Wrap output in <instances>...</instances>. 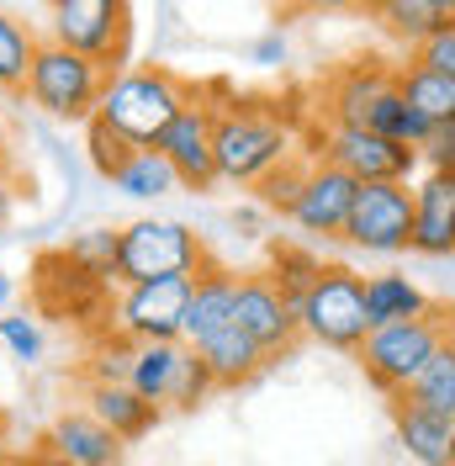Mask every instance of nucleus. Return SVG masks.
<instances>
[{
	"mask_svg": "<svg viewBox=\"0 0 455 466\" xmlns=\"http://www.w3.org/2000/svg\"><path fill=\"white\" fill-rule=\"evenodd\" d=\"M265 276H270V281H276L291 302H302V297L313 291V281L323 276V260H318L308 244H291V238H281V244H270V265H265Z\"/></svg>",
	"mask_w": 455,
	"mask_h": 466,
	"instance_id": "29",
	"label": "nucleus"
},
{
	"mask_svg": "<svg viewBox=\"0 0 455 466\" xmlns=\"http://www.w3.org/2000/svg\"><path fill=\"white\" fill-rule=\"evenodd\" d=\"M106 86H112V69H101L96 58L75 54L54 37L37 43V58H32V75H27V101L37 112H48L54 122L86 127V122L101 116Z\"/></svg>",
	"mask_w": 455,
	"mask_h": 466,
	"instance_id": "4",
	"label": "nucleus"
},
{
	"mask_svg": "<svg viewBox=\"0 0 455 466\" xmlns=\"http://www.w3.org/2000/svg\"><path fill=\"white\" fill-rule=\"evenodd\" d=\"M233 297H238V270H228V265H201L197 281H191V308H186V345L201 350L212 334H223L228 323H233Z\"/></svg>",
	"mask_w": 455,
	"mask_h": 466,
	"instance_id": "18",
	"label": "nucleus"
},
{
	"mask_svg": "<svg viewBox=\"0 0 455 466\" xmlns=\"http://www.w3.org/2000/svg\"><path fill=\"white\" fill-rule=\"evenodd\" d=\"M116 249H122V228H86L64 244V255L86 265L96 281H116Z\"/></svg>",
	"mask_w": 455,
	"mask_h": 466,
	"instance_id": "32",
	"label": "nucleus"
},
{
	"mask_svg": "<svg viewBox=\"0 0 455 466\" xmlns=\"http://www.w3.org/2000/svg\"><path fill=\"white\" fill-rule=\"evenodd\" d=\"M413 249L419 255H455V170H429L413 186Z\"/></svg>",
	"mask_w": 455,
	"mask_h": 466,
	"instance_id": "19",
	"label": "nucleus"
},
{
	"mask_svg": "<svg viewBox=\"0 0 455 466\" xmlns=\"http://www.w3.org/2000/svg\"><path fill=\"white\" fill-rule=\"evenodd\" d=\"M16 202H22V175H16V165H11V170H0V228L11 223Z\"/></svg>",
	"mask_w": 455,
	"mask_h": 466,
	"instance_id": "37",
	"label": "nucleus"
},
{
	"mask_svg": "<svg viewBox=\"0 0 455 466\" xmlns=\"http://www.w3.org/2000/svg\"><path fill=\"white\" fill-rule=\"evenodd\" d=\"M32 456H37V466H75V461H64V456H54V451H43V445H32Z\"/></svg>",
	"mask_w": 455,
	"mask_h": 466,
	"instance_id": "40",
	"label": "nucleus"
},
{
	"mask_svg": "<svg viewBox=\"0 0 455 466\" xmlns=\"http://www.w3.org/2000/svg\"><path fill=\"white\" fill-rule=\"evenodd\" d=\"M429 170H455V122H440V127H429V138L419 144Z\"/></svg>",
	"mask_w": 455,
	"mask_h": 466,
	"instance_id": "36",
	"label": "nucleus"
},
{
	"mask_svg": "<svg viewBox=\"0 0 455 466\" xmlns=\"http://www.w3.org/2000/svg\"><path fill=\"white\" fill-rule=\"evenodd\" d=\"M297 319H302V339H313L323 350H339V355H355L370 339L366 276H355L349 265H323L313 291L297 302Z\"/></svg>",
	"mask_w": 455,
	"mask_h": 466,
	"instance_id": "6",
	"label": "nucleus"
},
{
	"mask_svg": "<svg viewBox=\"0 0 455 466\" xmlns=\"http://www.w3.org/2000/svg\"><path fill=\"white\" fill-rule=\"evenodd\" d=\"M387 413H392L398 445L419 466H455V419H445V413H434V408H424V403H413L408 392H392V398H387Z\"/></svg>",
	"mask_w": 455,
	"mask_h": 466,
	"instance_id": "17",
	"label": "nucleus"
},
{
	"mask_svg": "<svg viewBox=\"0 0 455 466\" xmlns=\"http://www.w3.org/2000/svg\"><path fill=\"white\" fill-rule=\"evenodd\" d=\"M0 440H5V408H0Z\"/></svg>",
	"mask_w": 455,
	"mask_h": 466,
	"instance_id": "45",
	"label": "nucleus"
},
{
	"mask_svg": "<svg viewBox=\"0 0 455 466\" xmlns=\"http://www.w3.org/2000/svg\"><path fill=\"white\" fill-rule=\"evenodd\" d=\"M133 350H138V339H127V334H106L101 345L90 350V360H86V377L90 381H127L133 377Z\"/></svg>",
	"mask_w": 455,
	"mask_h": 466,
	"instance_id": "33",
	"label": "nucleus"
},
{
	"mask_svg": "<svg viewBox=\"0 0 455 466\" xmlns=\"http://www.w3.org/2000/svg\"><path fill=\"white\" fill-rule=\"evenodd\" d=\"M366 16L376 22L381 37L402 43L408 54H419L434 32H445L455 22V16H445V11H440V5H429V0H370Z\"/></svg>",
	"mask_w": 455,
	"mask_h": 466,
	"instance_id": "22",
	"label": "nucleus"
},
{
	"mask_svg": "<svg viewBox=\"0 0 455 466\" xmlns=\"http://www.w3.org/2000/svg\"><path fill=\"white\" fill-rule=\"evenodd\" d=\"M455 329V302H429L424 319H402L387 323V329H370V339L355 350V366L366 371V381L392 398V392H408L413 377L429 366V355L440 350V339Z\"/></svg>",
	"mask_w": 455,
	"mask_h": 466,
	"instance_id": "3",
	"label": "nucleus"
},
{
	"mask_svg": "<svg viewBox=\"0 0 455 466\" xmlns=\"http://www.w3.org/2000/svg\"><path fill=\"white\" fill-rule=\"evenodd\" d=\"M201 265H212L207 238L186 223H175V218H138L122 228V249H116V281L122 287L165 281V276H197Z\"/></svg>",
	"mask_w": 455,
	"mask_h": 466,
	"instance_id": "5",
	"label": "nucleus"
},
{
	"mask_svg": "<svg viewBox=\"0 0 455 466\" xmlns=\"http://www.w3.org/2000/svg\"><path fill=\"white\" fill-rule=\"evenodd\" d=\"M191 281L197 276H165V281H138L122 287L112 308V329L127 339H180L186 334V308H191Z\"/></svg>",
	"mask_w": 455,
	"mask_h": 466,
	"instance_id": "10",
	"label": "nucleus"
},
{
	"mask_svg": "<svg viewBox=\"0 0 455 466\" xmlns=\"http://www.w3.org/2000/svg\"><path fill=\"white\" fill-rule=\"evenodd\" d=\"M191 101H197V86L180 80L170 64H127L122 75H112V86L101 96V116L138 148H154Z\"/></svg>",
	"mask_w": 455,
	"mask_h": 466,
	"instance_id": "1",
	"label": "nucleus"
},
{
	"mask_svg": "<svg viewBox=\"0 0 455 466\" xmlns=\"http://www.w3.org/2000/svg\"><path fill=\"white\" fill-rule=\"evenodd\" d=\"M37 445L54 451V456H64V461H75V466H122V451H127V440H116L90 408L58 413L54 424L43 430Z\"/></svg>",
	"mask_w": 455,
	"mask_h": 466,
	"instance_id": "16",
	"label": "nucleus"
},
{
	"mask_svg": "<svg viewBox=\"0 0 455 466\" xmlns=\"http://www.w3.org/2000/svg\"><path fill=\"white\" fill-rule=\"evenodd\" d=\"M0 345L11 350L16 360L32 366V360H43V329H37L27 313H5V319H0Z\"/></svg>",
	"mask_w": 455,
	"mask_h": 466,
	"instance_id": "34",
	"label": "nucleus"
},
{
	"mask_svg": "<svg viewBox=\"0 0 455 466\" xmlns=\"http://www.w3.org/2000/svg\"><path fill=\"white\" fill-rule=\"evenodd\" d=\"M159 154L175 165L180 175V186L186 191H212L217 186V148H212V106L207 101H191L186 112L175 116L170 127H165V138H159Z\"/></svg>",
	"mask_w": 455,
	"mask_h": 466,
	"instance_id": "13",
	"label": "nucleus"
},
{
	"mask_svg": "<svg viewBox=\"0 0 455 466\" xmlns=\"http://www.w3.org/2000/svg\"><path fill=\"white\" fill-rule=\"evenodd\" d=\"M16 159H11V138H5V122H0V170H11Z\"/></svg>",
	"mask_w": 455,
	"mask_h": 466,
	"instance_id": "42",
	"label": "nucleus"
},
{
	"mask_svg": "<svg viewBox=\"0 0 455 466\" xmlns=\"http://www.w3.org/2000/svg\"><path fill=\"white\" fill-rule=\"evenodd\" d=\"M0 466H11V456H0Z\"/></svg>",
	"mask_w": 455,
	"mask_h": 466,
	"instance_id": "46",
	"label": "nucleus"
},
{
	"mask_svg": "<svg viewBox=\"0 0 455 466\" xmlns=\"http://www.w3.org/2000/svg\"><path fill=\"white\" fill-rule=\"evenodd\" d=\"M11 297H16V281H11V276H5V270H0V313H5V308H11Z\"/></svg>",
	"mask_w": 455,
	"mask_h": 466,
	"instance_id": "41",
	"label": "nucleus"
},
{
	"mask_svg": "<svg viewBox=\"0 0 455 466\" xmlns=\"http://www.w3.org/2000/svg\"><path fill=\"white\" fill-rule=\"evenodd\" d=\"M398 90L429 127L455 122V75H440V69H424V64L408 58V64H398Z\"/></svg>",
	"mask_w": 455,
	"mask_h": 466,
	"instance_id": "23",
	"label": "nucleus"
},
{
	"mask_svg": "<svg viewBox=\"0 0 455 466\" xmlns=\"http://www.w3.org/2000/svg\"><path fill=\"white\" fill-rule=\"evenodd\" d=\"M37 32L16 16L0 11V96H27V75H32V58H37Z\"/></svg>",
	"mask_w": 455,
	"mask_h": 466,
	"instance_id": "25",
	"label": "nucleus"
},
{
	"mask_svg": "<svg viewBox=\"0 0 455 466\" xmlns=\"http://www.w3.org/2000/svg\"><path fill=\"white\" fill-rule=\"evenodd\" d=\"M392 80H398L392 64H381V58H349V64H339L323 80V116L334 127H360L366 112L376 106V96L392 86Z\"/></svg>",
	"mask_w": 455,
	"mask_h": 466,
	"instance_id": "15",
	"label": "nucleus"
},
{
	"mask_svg": "<svg viewBox=\"0 0 455 466\" xmlns=\"http://www.w3.org/2000/svg\"><path fill=\"white\" fill-rule=\"evenodd\" d=\"M86 408L112 430L116 440H143L159 419H165V408L159 403H148V398H138L127 381H86Z\"/></svg>",
	"mask_w": 455,
	"mask_h": 466,
	"instance_id": "20",
	"label": "nucleus"
},
{
	"mask_svg": "<svg viewBox=\"0 0 455 466\" xmlns=\"http://www.w3.org/2000/svg\"><path fill=\"white\" fill-rule=\"evenodd\" d=\"M86 154H90V170L101 175V180H116V175L133 165L138 144L127 133H116L106 116H96V122H86Z\"/></svg>",
	"mask_w": 455,
	"mask_h": 466,
	"instance_id": "31",
	"label": "nucleus"
},
{
	"mask_svg": "<svg viewBox=\"0 0 455 466\" xmlns=\"http://www.w3.org/2000/svg\"><path fill=\"white\" fill-rule=\"evenodd\" d=\"M127 387L138 398H148V403H159L165 413H191V408L207 403V392H217L207 360L186 339H148V345H138Z\"/></svg>",
	"mask_w": 455,
	"mask_h": 466,
	"instance_id": "8",
	"label": "nucleus"
},
{
	"mask_svg": "<svg viewBox=\"0 0 455 466\" xmlns=\"http://www.w3.org/2000/svg\"><path fill=\"white\" fill-rule=\"evenodd\" d=\"M318 159L339 165V170L355 175L360 186H370V180H408V186H413V170L424 165V154L413 144H392V138H381V133H370V127H329Z\"/></svg>",
	"mask_w": 455,
	"mask_h": 466,
	"instance_id": "12",
	"label": "nucleus"
},
{
	"mask_svg": "<svg viewBox=\"0 0 455 466\" xmlns=\"http://www.w3.org/2000/svg\"><path fill=\"white\" fill-rule=\"evenodd\" d=\"M122 197H133V202H154V197H170V191H186L180 186V175H175V165L159 154V148H138L133 154V165L112 180Z\"/></svg>",
	"mask_w": 455,
	"mask_h": 466,
	"instance_id": "28",
	"label": "nucleus"
},
{
	"mask_svg": "<svg viewBox=\"0 0 455 466\" xmlns=\"http://www.w3.org/2000/svg\"><path fill=\"white\" fill-rule=\"evenodd\" d=\"M370 0H286V11H366Z\"/></svg>",
	"mask_w": 455,
	"mask_h": 466,
	"instance_id": "39",
	"label": "nucleus"
},
{
	"mask_svg": "<svg viewBox=\"0 0 455 466\" xmlns=\"http://www.w3.org/2000/svg\"><path fill=\"white\" fill-rule=\"evenodd\" d=\"M429 5H440V11H445V16H455V0H429Z\"/></svg>",
	"mask_w": 455,
	"mask_h": 466,
	"instance_id": "44",
	"label": "nucleus"
},
{
	"mask_svg": "<svg viewBox=\"0 0 455 466\" xmlns=\"http://www.w3.org/2000/svg\"><path fill=\"white\" fill-rule=\"evenodd\" d=\"M255 64H265V69L286 64V37H281V32H265V37L255 43Z\"/></svg>",
	"mask_w": 455,
	"mask_h": 466,
	"instance_id": "38",
	"label": "nucleus"
},
{
	"mask_svg": "<svg viewBox=\"0 0 455 466\" xmlns=\"http://www.w3.org/2000/svg\"><path fill=\"white\" fill-rule=\"evenodd\" d=\"M212 148H217V180L255 191L281 159H291V127L259 101H228L212 106Z\"/></svg>",
	"mask_w": 455,
	"mask_h": 466,
	"instance_id": "2",
	"label": "nucleus"
},
{
	"mask_svg": "<svg viewBox=\"0 0 455 466\" xmlns=\"http://www.w3.org/2000/svg\"><path fill=\"white\" fill-rule=\"evenodd\" d=\"M413 218H419V202H413L408 180H370L355 197L344 244L370 249V255H402V249H413Z\"/></svg>",
	"mask_w": 455,
	"mask_h": 466,
	"instance_id": "9",
	"label": "nucleus"
},
{
	"mask_svg": "<svg viewBox=\"0 0 455 466\" xmlns=\"http://www.w3.org/2000/svg\"><path fill=\"white\" fill-rule=\"evenodd\" d=\"M308 175H313V159H308V154H291V159H281V165H276V170L255 186L259 207H270V212L291 218V212H297V202H302V191H308Z\"/></svg>",
	"mask_w": 455,
	"mask_h": 466,
	"instance_id": "30",
	"label": "nucleus"
},
{
	"mask_svg": "<svg viewBox=\"0 0 455 466\" xmlns=\"http://www.w3.org/2000/svg\"><path fill=\"white\" fill-rule=\"evenodd\" d=\"M355 197H360V180L355 175H344L329 159H313L308 191H302V202L291 212V223L302 233H318V238H344V223L355 212Z\"/></svg>",
	"mask_w": 455,
	"mask_h": 466,
	"instance_id": "14",
	"label": "nucleus"
},
{
	"mask_svg": "<svg viewBox=\"0 0 455 466\" xmlns=\"http://www.w3.org/2000/svg\"><path fill=\"white\" fill-rule=\"evenodd\" d=\"M413 64H424V69H440V75H455V22L445 32H434L419 54H408Z\"/></svg>",
	"mask_w": 455,
	"mask_h": 466,
	"instance_id": "35",
	"label": "nucleus"
},
{
	"mask_svg": "<svg viewBox=\"0 0 455 466\" xmlns=\"http://www.w3.org/2000/svg\"><path fill=\"white\" fill-rule=\"evenodd\" d=\"M197 355L207 360V371H212V381H217L223 392H238V387H249L265 366H276V360H270V355H265L238 323H228L223 334H212Z\"/></svg>",
	"mask_w": 455,
	"mask_h": 466,
	"instance_id": "21",
	"label": "nucleus"
},
{
	"mask_svg": "<svg viewBox=\"0 0 455 466\" xmlns=\"http://www.w3.org/2000/svg\"><path fill=\"white\" fill-rule=\"evenodd\" d=\"M11 466H37V456L32 451H11Z\"/></svg>",
	"mask_w": 455,
	"mask_h": 466,
	"instance_id": "43",
	"label": "nucleus"
},
{
	"mask_svg": "<svg viewBox=\"0 0 455 466\" xmlns=\"http://www.w3.org/2000/svg\"><path fill=\"white\" fill-rule=\"evenodd\" d=\"M429 313V297L408 276L387 270V276H366V319L370 329H387V323H402V319H424Z\"/></svg>",
	"mask_w": 455,
	"mask_h": 466,
	"instance_id": "24",
	"label": "nucleus"
},
{
	"mask_svg": "<svg viewBox=\"0 0 455 466\" xmlns=\"http://www.w3.org/2000/svg\"><path fill=\"white\" fill-rule=\"evenodd\" d=\"M64 48L122 75L133 48V0H48V32Z\"/></svg>",
	"mask_w": 455,
	"mask_h": 466,
	"instance_id": "7",
	"label": "nucleus"
},
{
	"mask_svg": "<svg viewBox=\"0 0 455 466\" xmlns=\"http://www.w3.org/2000/svg\"><path fill=\"white\" fill-rule=\"evenodd\" d=\"M360 127L381 133V138H392V144H413V148L429 138V122L413 112V106H408V96L398 90V80L376 96V106L366 112V122H360Z\"/></svg>",
	"mask_w": 455,
	"mask_h": 466,
	"instance_id": "26",
	"label": "nucleus"
},
{
	"mask_svg": "<svg viewBox=\"0 0 455 466\" xmlns=\"http://www.w3.org/2000/svg\"><path fill=\"white\" fill-rule=\"evenodd\" d=\"M408 398L424 403V408H434V413H445V419H455V329L440 339V350L429 355L424 371L413 377Z\"/></svg>",
	"mask_w": 455,
	"mask_h": 466,
	"instance_id": "27",
	"label": "nucleus"
},
{
	"mask_svg": "<svg viewBox=\"0 0 455 466\" xmlns=\"http://www.w3.org/2000/svg\"><path fill=\"white\" fill-rule=\"evenodd\" d=\"M233 323L255 339L270 360H281L302 345V319H297V302L286 297L265 270L238 276V297H233Z\"/></svg>",
	"mask_w": 455,
	"mask_h": 466,
	"instance_id": "11",
	"label": "nucleus"
}]
</instances>
